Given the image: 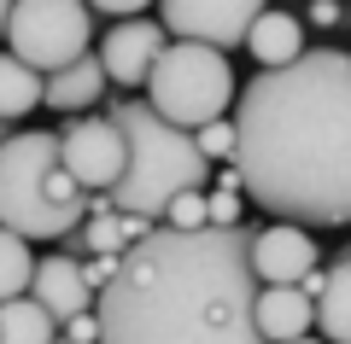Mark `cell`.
I'll return each mask as SVG.
<instances>
[{
  "mask_svg": "<svg viewBox=\"0 0 351 344\" xmlns=\"http://www.w3.org/2000/svg\"><path fill=\"white\" fill-rule=\"evenodd\" d=\"M117 263H123V257H82L88 286H94V292H106V286H112V274H117Z\"/></svg>",
  "mask_w": 351,
  "mask_h": 344,
  "instance_id": "cb8c5ba5",
  "label": "cell"
},
{
  "mask_svg": "<svg viewBox=\"0 0 351 344\" xmlns=\"http://www.w3.org/2000/svg\"><path fill=\"white\" fill-rule=\"evenodd\" d=\"M106 111L117 117L129 140V170L123 181L112 187V210H129V216H152L164 222L176 193H193V187H211V158L199 152V140L188 129L164 123L147 99H106Z\"/></svg>",
  "mask_w": 351,
  "mask_h": 344,
  "instance_id": "277c9868",
  "label": "cell"
},
{
  "mask_svg": "<svg viewBox=\"0 0 351 344\" xmlns=\"http://www.w3.org/2000/svg\"><path fill=\"white\" fill-rule=\"evenodd\" d=\"M36 251H29L24 234H12V228H0V304H12V297H29V286H36Z\"/></svg>",
  "mask_w": 351,
  "mask_h": 344,
  "instance_id": "ac0fdd59",
  "label": "cell"
},
{
  "mask_svg": "<svg viewBox=\"0 0 351 344\" xmlns=\"http://www.w3.org/2000/svg\"><path fill=\"white\" fill-rule=\"evenodd\" d=\"M211 228H246V198L228 193V187H217L211 193Z\"/></svg>",
  "mask_w": 351,
  "mask_h": 344,
  "instance_id": "44dd1931",
  "label": "cell"
},
{
  "mask_svg": "<svg viewBox=\"0 0 351 344\" xmlns=\"http://www.w3.org/2000/svg\"><path fill=\"white\" fill-rule=\"evenodd\" d=\"M106 64H100V53H82L76 64H64V70H53L47 76V105L53 111H71V117H82V111H94L106 99Z\"/></svg>",
  "mask_w": 351,
  "mask_h": 344,
  "instance_id": "4fadbf2b",
  "label": "cell"
},
{
  "mask_svg": "<svg viewBox=\"0 0 351 344\" xmlns=\"http://www.w3.org/2000/svg\"><path fill=\"white\" fill-rule=\"evenodd\" d=\"M88 222V193L59 158L53 129H18L0 146V228L24 234L29 246H59Z\"/></svg>",
  "mask_w": 351,
  "mask_h": 344,
  "instance_id": "3957f363",
  "label": "cell"
},
{
  "mask_svg": "<svg viewBox=\"0 0 351 344\" xmlns=\"http://www.w3.org/2000/svg\"><path fill=\"white\" fill-rule=\"evenodd\" d=\"M293 344H328V339H293Z\"/></svg>",
  "mask_w": 351,
  "mask_h": 344,
  "instance_id": "f1b7e54d",
  "label": "cell"
},
{
  "mask_svg": "<svg viewBox=\"0 0 351 344\" xmlns=\"http://www.w3.org/2000/svg\"><path fill=\"white\" fill-rule=\"evenodd\" d=\"M0 344H59V315L36 297L0 304Z\"/></svg>",
  "mask_w": 351,
  "mask_h": 344,
  "instance_id": "e0dca14e",
  "label": "cell"
},
{
  "mask_svg": "<svg viewBox=\"0 0 351 344\" xmlns=\"http://www.w3.org/2000/svg\"><path fill=\"white\" fill-rule=\"evenodd\" d=\"M164 47H170V29L158 18H117L100 41V64L117 88H147V76L164 59Z\"/></svg>",
  "mask_w": 351,
  "mask_h": 344,
  "instance_id": "9c48e42d",
  "label": "cell"
},
{
  "mask_svg": "<svg viewBox=\"0 0 351 344\" xmlns=\"http://www.w3.org/2000/svg\"><path fill=\"white\" fill-rule=\"evenodd\" d=\"M94 41V6L88 0H18L6 18V53L29 70L53 76L76 64Z\"/></svg>",
  "mask_w": 351,
  "mask_h": 344,
  "instance_id": "8992f818",
  "label": "cell"
},
{
  "mask_svg": "<svg viewBox=\"0 0 351 344\" xmlns=\"http://www.w3.org/2000/svg\"><path fill=\"white\" fill-rule=\"evenodd\" d=\"M59 344H71V339H59Z\"/></svg>",
  "mask_w": 351,
  "mask_h": 344,
  "instance_id": "4dcf8cb0",
  "label": "cell"
},
{
  "mask_svg": "<svg viewBox=\"0 0 351 344\" xmlns=\"http://www.w3.org/2000/svg\"><path fill=\"white\" fill-rule=\"evenodd\" d=\"M94 12H106V18H141L152 6V0H88Z\"/></svg>",
  "mask_w": 351,
  "mask_h": 344,
  "instance_id": "d4e9b609",
  "label": "cell"
},
{
  "mask_svg": "<svg viewBox=\"0 0 351 344\" xmlns=\"http://www.w3.org/2000/svg\"><path fill=\"white\" fill-rule=\"evenodd\" d=\"M193 140H199V152H205L211 163H217V158L234 163V152H240V129H234V117H217V123H205Z\"/></svg>",
  "mask_w": 351,
  "mask_h": 344,
  "instance_id": "ffe728a7",
  "label": "cell"
},
{
  "mask_svg": "<svg viewBox=\"0 0 351 344\" xmlns=\"http://www.w3.org/2000/svg\"><path fill=\"white\" fill-rule=\"evenodd\" d=\"M346 0H311V24L316 29H339V24H346Z\"/></svg>",
  "mask_w": 351,
  "mask_h": 344,
  "instance_id": "603a6c76",
  "label": "cell"
},
{
  "mask_svg": "<svg viewBox=\"0 0 351 344\" xmlns=\"http://www.w3.org/2000/svg\"><path fill=\"white\" fill-rule=\"evenodd\" d=\"M234 99L240 88H234V70H228V53L199 47V41H170L147 76V105L188 135H199L217 117H234Z\"/></svg>",
  "mask_w": 351,
  "mask_h": 344,
  "instance_id": "5b68a950",
  "label": "cell"
},
{
  "mask_svg": "<svg viewBox=\"0 0 351 344\" xmlns=\"http://www.w3.org/2000/svg\"><path fill=\"white\" fill-rule=\"evenodd\" d=\"M59 339H71V344H100V309H88V315H71L59 327Z\"/></svg>",
  "mask_w": 351,
  "mask_h": 344,
  "instance_id": "7402d4cb",
  "label": "cell"
},
{
  "mask_svg": "<svg viewBox=\"0 0 351 344\" xmlns=\"http://www.w3.org/2000/svg\"><path fill=\"white\" fill-rule=\"evenodd\" d=\"M36 105H47V76L29 70L12 53H0V123H18V117H29Z\"/></svg>",
  "mask_w": 351,
  "mask_h": 344,
  "instance_id": "9a60e30c",
  "label": "cell"
},
{
  "mask_svg": "<svg viewBox=\"0 0 351 344\" xmlns=\"http://www.w3.org/2000/svg\"><path fill=\"white\" fill-rule=\"evenodd\" d=\"M6 140H12V123H0V146H6Z\"/></svg>",
  "mask_w": 351,
  "mask_h": 344,
  "instance_id": "83f0119b",
  "label": "cell"
},
{
  "mask_svg": "<svg viewBox=\"0 0 351 344\" xmlns=\"http://www.w3.org/2000/svg\"><path fill=\"white\" fill-rule=\"evenodd\" d=\"M311 269H322V251H316L311 228H299V222H269V228H258V246H252L258 286H299Z\"/></svg>",
  "mask_w": 351,
  "mask_h": 344,
  "instance_id": "30bf717a",
  "label": "cell"
},
{
  "mask_svg": "<svg viewBox=\"0 0 351 344\" xmlns=\"http://www.w3.org/2000/svg\"><path fill=\"white\" fill-rule=\"evenodd\" d=\"M246 53L258 59V70H281V64H293L304 53V29L293 12H263L258 24H252L246 36Z\"/></svg>",
  "mask_w": 351,
  "mask_h": 344,
  "instance_id": "5bb4252c",
  "label": "cell"
},
{
  "mask_svg": "<svg viewBox=\"0 0 351 344\" xmlns=\"http://www.w3.org/2000/svg\"><path fill=\"white\" fill-rule=\"evenodd\" d=\"M316 332L328 344H351V257L328 263V292L316 297Z\"/></svg>",
  "mask_w": 351,
  "mask_h": 344,
  "instance_id": "2e32d148",
  "label": "cell"
},
{
  "mask_svg": "<svg viewBox=\"0 0 351 344\" xmlns=\"http://www.w3.org/2000/svg\"><path fill=\"white\" fill-rule=\"evenodd\" d=\"M258 332L263 344H293V339H311L316 327V297H304L299 286H258Z\"/></svg>",
  "mask_w": 351,
  "mask_h": 344,
  "instance_id": "7c38bea8",
  "label": "cell"
},
{
  "mask_svg": "<svg viewBox=\"0 0 351 344\" xmlns=\"http://www.w3.org/2000/svg\"><path fill=\"white\" fill-rule=\"evenodd\" d=\"M334 257H351V246H339V251H334Z\"/></svg>",
  "mask_w": 351,
  "mask_h": 344,
  "instance_id": "f546056e",
  "label": "cell"
},
{
  "mask_svg": "<svg viewBox=\"0 0 351 344\" xmlns=\"http://www.w3.org/2000/svg\"><path fill=\"white\" fill-rule=\"evenodd\" d=\"M59 158L82 181V193H112L123 181V170H129V140H123L112 111L106 117L82 111V117H64L59 123Z\"/></svg>",
  "mask_w": 351,
  "mask_h": 344,
  "instance_id": "52a82bcc",
  "label": "cell"
},
{
  "mask_svg": "<svg viewBox=\"0 0 351 344\" xmlns=\"http://www.w3.org/2000/svg\"><path fill=\"white\" fill-rule=\"evenodd\" d=\"M299 292H304V297H322V292H328V263L304 274V280H299Z\"/></svg>",
  "mask_w": 351,
  "mask_h": 344,
  "instance_id": "484cf974",
  "label": "cell"
},
{
  "mask_svg": "<svg viewBox=\"0 0 351 344\" xmlns=\"http://www.w3.org/2000/svg\"><path fill=\"white\" fill-rule=\"evenodd\" d=\"M29 297L47 304L53 315H59V327L71 315H88V309L100 304V292H94L88 274H82V257H64V251H47V257L36 263V286H29Z\"/></svg>",
  "mask_w": 351,
  "mask_h": 344,
  "instance_id": "8fae6325",
  "label": "cell"
},
{
  "mask_svg": "<svg viewBox=\"0 0 351 344\" xmlns=\"http://www.w3.org/2000/svg\"><path fill=\"white\" fill-rule=\"evenodd\" d=\"M246 198L276 222L346 228L351 222V53L304 47L281 70L246 76L234 99Z\"/></svg>",
  "mask_w": 351,
  "mask_h": 344,
  "instance_id": "6da1fadb",
  "label": "cell"
},
{
  "mask_svg": "<svg viewBox=\"0 0 351 344\" xmlns=\"http://www.w3.org/2000/svg\"><path fill=\"white\" fill-rule=\"evenodd\" d=\"M263 12H269L263 0H158V24L170 29V41H199L217 53L246 47Z\"/></svg>",
  "mask_w": 351,
  "mask_h": 344,
  "instance_id": "ba28073f",
  "label": "cell"
},
{
  "mask_svg": "<svg viewBox=\"0 0 351 344\" xmlns=\"http://www.w3.org/2000/svg\"><path fill=\"white\" fill-rule=\"evenodd\" d=\"M12 6H18V0H0V41H6V18H12Z\"/></svg>",
  "mask_w": 351,
  "mask_h": 344,
  "instance_id": "4316f807",
  "label": "cell"
},
{
  "mask_svg": "<svg viewBox=\"0 0 351 344\" xmlns=\"http://www.w3.org/2000/svg\"><path fill=\"white\" fill-rule=\"evenodd\" d=\"M164 228H182V234H199V228H211V193H205V187H193V193H176L170 210H164Z\"/></svg>",
  "mask_w": 351,
  "mask_h": 344,
  "instance_id": "d6986e66",
  "label": "cell"
},
{
  "mask_svg": "<svg viewBox=\"0 0 351 344\" xmlns=\"http://www.w3.org/2000/svg\"><path fill=\"white\" fill-rule=\"evenodd\" d=\"M258 228H152L123 251L100 292V344H263L258 332Z\"/></svg>",
  "mask_w": 351,
  "mask_h": 344,
  "instance_id": "7a4b0ae2",
  "label": "cell"
}]
</instances>
